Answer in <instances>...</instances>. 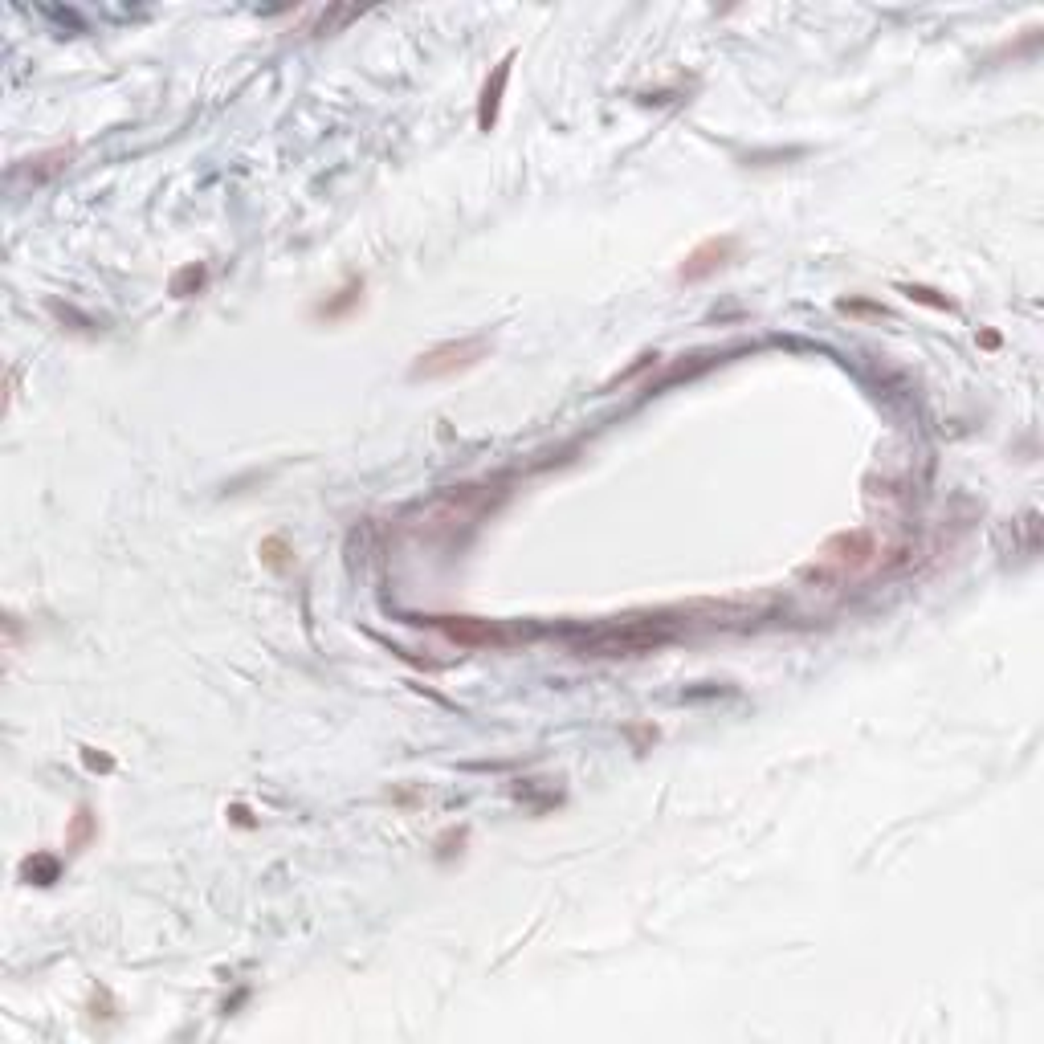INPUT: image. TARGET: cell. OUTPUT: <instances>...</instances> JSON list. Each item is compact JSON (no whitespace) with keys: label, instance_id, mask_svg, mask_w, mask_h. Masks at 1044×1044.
<instances>
[{"label":"cell","instance_id":"5","mask_svg":"<svg viewBox=\"0 0 1044 1044\" xmlns=\"http://www.w3.org/2000/svg\"><path fill=\"white\" fill-rule=\"evenodd\" d=\"M429 624H433V629H441L449 641L465 645V649H502L514 637V633L502 629V624L478 620V616H433Z\"/></svg>","mask_w":1044,"mask_h":1044},{"label":"cell","instance_id":"6","mask_svg":"<svg viewBox=\"0 0 1044 1044\" xmlns=\"http://www.w3.org/2000/svg\"><path fill=\"white\" fill-rule=\"evenodd\" d=\"M510 62H514V58H502V62L494 66V78L482 86V107H478V127H482V131H490L494 119H498L502 90H506V82H510Z\"/></svg>","mask_w":1044,"mask_h":1044},{"label":"cell","instance_id":"9","mask_svg":"<svg viewBox=\"0 0 1044 1044\" xmlns=\"http://www.w3.org/2000/svg\"><path fill=\"white\" fill-rule=\"evenodd\" d=\"M94 837H98V820H94V812L82 804V808L74 812L70 828H66V853H82V849H86Z\"/></svg>","mask_w":1044,"mask_h":1044},{"label":"cell","instance_id":"13","mask_svg":"<svg viewBox=\"0 0 1044 1044\" xmlns=\"http://www.w3.org/2000/svg\"><path fill=\"white\" fill-rule=\"evenodd\" d=\"M902 294H906L910 302H922V306H934V310H955L947 298H934V290H930V286H906Z\"/></svg>","mask_w":1044,"mask_h":1044},{"label":"cell","instance_id":"12","mask_svg":"<svg viewBox=\"0 0 1044 1044\" xmlns=\"http://www.w3.org/2000/svg\"><path fill=\"white\" fill-rule=\"evenodd\" d=\"M286 555H290V547H286L282 539H266V543H261V559H266L270 567H278V571H286V567H290V559H286Z\"/></svg>","mask_w":1044,"mask_h":1044},{"label":"cell","instance_id":"4","mask_svg":"<svg viewBox=\"0 0 1044 1044\" xmlns=\"http://www.w3.org/2000/svg\"><path fill=\"white\" fill-rule=\"evenodd\" d=\"M735 253H739V237H706L702 245H694V249L686 253L682 266H677V282H686V286L706 282V278H714L722 266H730V261H735Z\"/></svg>","mask_w":1044,"mask_h":1044},{"label":"cell","instance_id":"3","mask_svg":"<svg viewBox=\"0 0 1044 1044\" xmlns=\"http://www.w3.org/2000/svg\"><path fill=\"white\" fill-rule=\"evenodd\" d=\"M486 351H490V343L486 339H453V343H437V347H429L425 355H416V363H412V380L421 384V380H449V376H461V372H469V368H478V363L486 359Z\"/></svg>","mask_w":1044,"mask_h":1044},{"label":"cell","instance_id":"10","mask_svg":"<svg viewBox=\"0 0 1044 1044\" xmlns=\"http://www.w3.org/2000/svg\"><path fill=\"white\" fill-rule=\"evenodd\" d=\"M58 873H62V861H58V857H45V853H37V857H29V861L21 865V877H25V881H37V885H54Z\"/></svg>","mask_w":1044,"mask_h":1044},{"label":"cell","instance_id":"11","mask_svg":"<svg viewBox=\"0 0 1044 1044\" xmlns=\"http://www.w3.org/2000/svg\"><path fill=\"white\" fill-rule=\"evenodd\" d=\"M200 286H204V266H184V270L172 278V294H176V298H192Z\"/></svg>","mask_w":1044,"mask_h":1044},{"label":"cell","instance_id":"8","mask_svg":"<svg viewBox=\"0 0 1044 1044\" xmlns=\"http://www.w3.org/2000/svg\"><path fill=\"white\" fill-rule=\"evenodd\" d=\"M359 302H363V278H351V282H347V286H339V290H335L327 302H319V306H315V315H319V319H327V323H339V319H347V315H351V310H355Z\"/></svg>","mask_w":1044,"mask_h":1044},{"label":"cell","instance_id":"2","mask_svg":"<svg viewBox=\"0 0 1044 1044\" xmlns=\"http://www.w3.org/2000/svg\"><path fill=\"white\" fill-rule=\"evenodd\" d=\"M877 539H873V531H841V535H832L828 543H824V551H820V567H808L804 571V580H828V576H857V571H865V567H873L877 563Z\"/></svg>","mask_w":1044,"mask_h":1044},{"label":"cell","instance_id":"1","mask_svg":"<svg viewBox=\"0 0 1044 1044\" xmlns=\"http://www.w3.org/2000/svg\"><path fill=\"white\" fill-rule=\"evenodd\" d=\"M673 629L661 620H620V624H604V629L588 633L576 649L584 657H645L661 645H669Z\"/></svg>","mask_w":1044,"mask_h":1044},{"label":"cell","instance_id":"14","mask_svg":"<svg viewBox=\"0 0 1044 1044\" xmlns=\"http://www.w3.org/2000/svg\"><path fill=\"white\" fill-rule=\"evenodd\" d=\"M86 763H90V767H102V771H111V759H107V755H94L90 747H86Z\"/></svg>","mask_w":1044,"mask_h":1044},{"label":"cell","instance_id":"7","mask_svg":"<svg viewBox=\"0 0 1044 1044\" xmlns=\"http://www.w3.org/2000/svg\"><path fill=\"white\" fill-rule=\"evenodd\" d=\"M70 147H54V151H41V155H33V160H25L21 168H17V176L25 172L29 176V184H45V180H54L58 172H66L70 168Z\"/></svg>","mask_w":1044,"mask_h":1044}]
</instances>
